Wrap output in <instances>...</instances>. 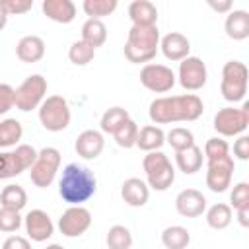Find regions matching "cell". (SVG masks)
<instances>
[{
	"label": "cell",
	"mask_w": 249,
	"mask_h": 249,
	"mask_svg": "<svg viewBox=\"0 0 249 249\" xmlns=\"http://www.w3.org/2000/svg\"><path fill=\"white\" fill-rule=\"evenodd\" d=\"M204 111V103L196 93L183 95H165L150 103L148 115L154 124H171V123H189L196 121Z\"/></svg>",
	"instance_id": "obj_1"
},
{
	"label": "cell",
	"mask_w": 249,
	"mask_h": 249,
	"mask_svg": "<svg viewBox=\"0 0 249 249\" xmlns=\"http://www.w3.org/2000/svg\"><path fill=\"white\" fill-rule=\"evenodd\" d=\"M97 193L93 171L80 163H68L58 179V195L70 206H82Z\"/></svg>",
	"instance_id": "obj_2"
},
{
	"label": "cell",
	"mask_w": 249,
	"mask_h": 249,
	"mask_svg": "<svg viewBox=\"0 0 249 249\" xmlns=\"http://www.w3.org/2000/svg\"><path fill=\"white\" fill-rule=\"evenodd\" d=\"M160 49L158 25H132L124 43V56L132 64H148Z\"/></svg>",
	"instance_id": "obj_3"
},
{
	"label": "cell",
	"mask_w": 249,
	"mask_h": 249,
	"mask_svg": "<svg viewBox=\"0 0 249 249\" xmlns=\"http://www.w3.org/2000/svg\"><path fill=\"white\" fill-rule=\"evenodd\" d=\"M142 169L146 173V185L154 191H167L175 181V167L161 150L148 152L142 160Z\"/></svg>",
	"instance_id": "obj_4"
},
{
	"label": "cell",
	"mask_w": 249,
	"mask_h": 249,
	"mask_svg": "<svg viewBox=\"0 0 249 249\" xmlns=\"http://www.w3.org/2000/svg\"><path fill=\"white\" fill-rule=\"evenodd\" d=\"M247 82H249V70L241 60H228L222 66L220 91L226 101L230 103L243 101L247 93Z\"/></svg>",
	"instance_id": "obj_5"
},
{
	"label": "cell",
	"mask_w": 249,
	"mask_h": 249,
	"mask_svg": "<svg viewBox=\"0 0 249 249\" xmlns=\"http://www.w3.org/2000/svg\"><path fill=\"white\" fill-rule=\"evenodd\" d=\"M72 121L70 105L62 95H49L39 105V123L49 132H62Z\"/></svg>",
	"instance_id": "obj_6"
},
{
	"label": "cell",
	"mask_w": 249,
	"mask_h": 249,
	"mask_svg": "<svg viewBox=\"0 0 249 249\" xmlns=\"http://www.w3.org/2000/svg\"><path fill=\"white\" fill-rule=\"evenodd\" d=\"M58 169H60V152L54 146H45L37 152V160L29 167V179L35 187L47 189L56 179Z\"/></svg>",
	"instance_id": "obj_7"
},
{
	"label": "cell",
	"mask_w": 249,
	"mask_h": 249,
	"mask_svg": "<svg viewBox=\"0 0 249 249\" xmlns=\"http://www.w3.org/2000/svg\"><path fill=\"white\" fill-rule=\"evenodd\" d=\"M249 126V103L241 107H222L214 115V130L220 136H241Z\"/></svg>",
	"instance_id": "obj_8"
},
{
	"label": "cell",
	"mask_w": 249,
	"mask_h": 249,
	"mask_svg": "<svg viewBox=\"0 0 249 249\" xmlns=\"http://www.w3.org/2000/svg\"><path fill=\"white\" fill-rule=\"evenodd\" d=\"M47 78L41 74L27 76L18 88H16V107L23 113H29L33 109H39V105L47 97Z\"/></svg>",
	"instance_id": "obj_9"
},
{
	"label": "cell",
	"mask_w": 249,
	"mask_h": 249,
	"mask_svg": "<svg viewBox=\"0 0 249 249\" xmlns=\"http://www.w3.org/2000/svg\"><path fill=\"white\" fill-rule=\"evenodd\" d=\"M233 171L235 161L230 154L216 160H206V187L212 193H226L231 187Z\"/></svg>",
	"instance_id": "obj_10"
},
{
	"label": "cell",
	"mask_w": 249,
	"mask_h": 249,
	"mask_svg": "<svg viewBox=\"0 0 249 249\" xmlns=\"http://www.w3.org/2000/svg\"><path fill=\"white\" fill-rule=\"evenodd\" d=\"M177 78L175 72L165 66V64H158V62H148L142 66L140 70V84L154 91V93H165L175 86Z\"/></svg>",
	"instance_id": "obj_11"
},
{
	"label": "cell",
	"mask_w": 249,
	"mask_h": 249,
	"mask_svg": "<svg viewBox=\"0 0 249 249\" xmlns=\"http://www.w3.org/2000/svg\"><path fill=\"white\" fill-rule=\"evenodd\" d=\"M179 78V84L181 88H185L187 91H198L206 86V80H208V70H206V64L202 58L198 56H187L179 62V70H177V76Z\"/></svg>",
	"instance_id": "obj_12"
},
{
	"label": "cell",
	"mask_w": 249,
	"mask_h": 249,
	"mask_svg": "<svg viewBox=\"0 0 249 249\" xmlns=\"http://www.w3.org/2000/svg\"><path fill=\"white\" fill-rule=\"evenodd\" d=\"M91 226V212L86 206H68L58 218V230L64 237H80Z\"/></svg>",
	"instance_id": "obj_13"
},
{
	"label": "cell",
	"mask_w": 249,
	"mask_h": 249,
	"mask_svg": "<svg viewBox=\"0 0 249 249\" xmlns=\"http://www.w3.org/2000/svg\"><path fill=\"white\" fill-rule=\"evenodd\" d=\"M23 226H25V233L29 235V239L37 241V243L51 239V235L54 233V224H53L51 216L41 208L29 210L23 218Z\"/></svg>",
	"instance_id": "obj_14"
},
{
	"label": "cell",
	"mask_w": 249,
	"mask_h": 249,
	"mask_svg": "<svg viewBox=\"0 0 249 249\" xmlns=\"http://www.w3.org/2000/svg\"><path fill=\"white\" fill-rule=\"evenodd\" d=\"M175 210L185 218H198L206 210V196L198 189H183L175 196Z\"/></svg>",
	"instance_id": "obj_15"
},
{
	"label": "cell",
	"mask_w": 249,
	"mask_h": 249,
	"mask_svg": "<svg viewBox=\"0 0 249 249\" xmlns=\"http://www.w3.org/2000/svg\"><path fill=\"white\" fill-rule=\"evenodd\" d=\"M160 49L167 60L181 62L191 53V41L187 35H183L179 31H169L167 35L160 37Z\"/></svg>",
	"instance_id": "obj_16"
},
{
	"label": "cell",
	"mask_w": 249,
	"mask_h": 249,
	"mask_svg": "<svg viewBox=\"0 0 249 249\" xmlns=\"http://www.w3.org/2000/svg\"><path fill=\"white\" fill-rule=\"evenodd\" d=\"M105 148V138H103V132L101 130H95V128H88V130H82L74 142V150L80 158L84 160H95L99 158V154L103 152Z\"/></svg>",
	"instance_id": "obj_17"
},
{
	"label": "cell",
	"mask_w": 249,
	"mask_h": 249,
	"mask_svg": "<svg viewBox=\"0 0 249 249\" xmlns=\"http://www.w3.org/2000/svg\"><path fill=\"white\" fill-rule=\"evenodd\" d=\"M121 196H123V200H124L128 206L140 208V206H144V204L148 202V198H150V187H148L146 181L140 179V177H128V179H124L123 185H121Z\"/></svg>",
	"instance_id": "obj_18"
},
{
	"label": "cell",
	"mask_w": 249,
	"mask_h": 249,
	"mask_svg": "<svg viewBox=\"0 0 249 249\" xmlns=\"http://www.w3.org/2000/svg\"><path fill=\"white\" fill-rule=\"evenodd\" d=\"M16 56L25 62V64H33L39 62L45 56V41L39 35H25L18 41L16 45Z\"/></svg>",
	"instance_id": "obj_19"
},
{
	"label": "cell",
	"mask_w": 249,
	"mask_h": 249,
	"mask_svg": "<svg viewBox=\"0 0 249 249\" xmlns=\"http://www.w3.org/2000/svg\"><path fill=\"white\" fill-rule=\"evenodd\" d=\"M43 14L56 23H70L76 18V4L72 0H43Z\"/></svg>",
	"instance_id": "obj_20"
},
{
	"label": "cell",
	"mask_w": 249,
	"mask_h": 249,
	"mask_svg": "<svg viewBox=\"0 0 249 249\" xmlns=\"http://www.w3.org/2000/svg\"><path fill=\"white\" fill-rule=\"evenodd\" d=\"M224 31L233 41H245L249 37V14L245 10H231L226 16Z\"/></svg>",
	"instance_id": "obj_21"
},
{
	"label": "cell",
	"mask_w": 249,
	"mask_h": 249,
	"mask_svg": "<svg viewBox=\"0 0 249 249\" xmlns=\"http://www.w3.org/2000/svg\"><path fill=\"white\" fill-rule=\"evenodd\" d=\"M132 25H158V8L150 0H134L128 4Z\"/></svg>",
	"instance_id": "obj_22"
},
{
	"label": "cell",
	"mask_w": 249,
	"mask_h": 249,
	"mask_svg": "<svg viewBox=\"0 0 249 249\" xmlns=\"http://www.w3.org/2000/svg\"><path fill=\"white\" fill-rule=\"evenodd\" d=\"M165 144V132L161 130V126L158 124H146L138 130V138H136V146L142 152H158L161 150V146Z\"/></svg>",
	"instance_id": "obj_23"
},
{
	"label": "cell",
	"mask_w": 249,
	"mask_h": 249,
	"mask_svg": "<svg viewBox=\"0 0 249 249\" xmlns=\"http://www.w3.org/2000/svg\"><path fill=\"white\" fill-rule=\"evenodd\" d=\"M202 161H204V154L196 144L183 150V152H175V165L185 175H193V173L200 171Z\"/></svg>",
	"instance_id": "obj_24"
},
{
	"label": "cell",
	"mask_w": 249,
	"mask_h": 249,
	"mask_svg": "<svg viewBox=\"0 0 249 249\" xmlns=\"http://www.w3.org/2000/svg\"><path fill=\"white\" fill-rule=\"evenodd\" d=\"M82 41L91 49L101 47L107 41V25L101 19H86L82 25Z\"/></svg>",
	"instance_id": "obj_25"
},
{
	"label": "cell",
	"mask_w": 249,
	"mask_h": 249,
	"mask_svg": "<svg viewBox=\"0 0 249 249\" xmlns=\"http://www.w3.org/2000/svg\"><path fill=\"white\" fill-rule=\"evenodd\" d=\"M25 204H27V193L21 185L10 183L0 191V206L21 212L25 208Z\"/></svg>",
	"instance_id": "obj_26"
},
{
	"label": "cell",
	"mask_w": 249,
	"mask_h": 249,
	"mask_svg": "<svg viewBox=\"0 0 249 249\" xmlns=\"http://www.w3.org/2000/svg\"><path fill=\"white\" fill-rule=\"evenodd\" d=\"M204 212H206V224L212 230H226L233 220V210L226 202H216Z\"/></svg>",
	"instance_id": "obj_27"
},
{
	"label": "cell",
	"mask_w": 249,
	"mask_h": 249,
	"mask_svg": "<svg viewBox=\"0 0 249 249\" xmlns=\"http://www.w3.org/2000/svg\"><path fill=\"white\" fill-rule=\"evenodd\" d=\"M191 243V231L185 226H167L161 231V245L165 249H187Z\"/></svg>",
	"instance_id": "obj_28"
},
{
	"label": "cell",
	"mask_w": 249,
	"mask_h": 249,
	"mask_svg": "<svg viewBox=\"0 0 249 249\" xmlns=\"http://www.w3.org/2000/svg\"><path fill=\"white\" fill-rule=\"evenodd\" d=\"M23 136V126L18 119H4L0 121V150L18 146Z\"/></svg>",
	"instance_id": "obj_29"
},
{
	"label": "cell",
	"mask_w": 249,
	"mask_h": 249,
	"mask_svg": "<svg viewBox=\"0 0 249 249\" xmlns=\"http://www.w3.org/2000/svg\"><path fill=\"white\" fill-rule=\"evenodd\" d=\"M126 119H130V115H128V111H126L124 107H119V105L109 107V109L101 115V121H99L101 132H105V134H113V132H115Z\"/></svg>",
	"instance_id": "obj_30"
},
{
	"label": "cell",
	"mask_w": 249,
	"mask_h": 249,
	"mask_svg": "<svg viewBox=\"0 0 249 249\" xmlns=\"http://www.w3.org/2000/svg\"><path fill=\"white\" fill-rule=\"evenodd\" d=\"M138 124L132 121V119H126L111 136L115 138V144L119 146V148H124V150H128V148H134L136 146V138H138Z\"/></svg>",
	"instance_id": "obj_31"
},
{
	"label": "cell",
	"mask_w": 249,
	"mask_h": 249,
	"mask_svg": "<svg viewBox=\"0 0 249 249\" xmlns=\"http://www.w3.org/2000/svg\"><path fill=\"white\" fill-rule=\"evenodd\" d=\"M23 171H27V169L16 152H2L0 150V181L12 179Z\"/></svg>",
	"instance_id": "obj_32"
},
{
	"label": "cell",
	"mask_w": 249,
	"mask_h": 249,
	"mask_svg": "<svg viewBox=\"0 0 249 249\" xmlns=\"http://www.w3.org/2000/svg\"><path fill=\"white\" fill-rule=\"evenodd\" d=\"M105 243H107L109 249H130L132 247V233L126 226L115 224V226L109 228Z\"/></svg>",
	"instance_id": "obj_33"
},
{
	"label": "cell",
	"mask_w": 249,
	"mask_h": 249,
	"mask_svg": "<svg viewBox=\"0 0 249 249\" xmlns=\"http://www.w3.org/2000/svg\"><path fill=\"white\" fill-rule=\"evenodd\" d=\"M119 2L117 0H84L82 8L89 19H101L105 16H111L117 10Z\"/></svg>",
	"instance_id": "obj_34"
},
{
	"label": "cell",
	"mask_w": 249,
	"mask_h": 249,
	"mask_svg": "<svg viewBox=\"0 0 249 249\" xmlns=\"http://www.w3.org/2000/svg\"><path fill=\"white\" fill-rule=\"evenodd\" d=\"M165 142L175 150V152H183L191 146H195V134L185 128V126H175L165 134Z\"/></svg>",
	"instance_id": "obj_35"
},
{
	"label": "cell",
	"mask_w": 249,
	"mask_h": 249,
	"mask_svg": "<svg viewBox=\"0 0 249 249\" xmlns=\"http://www.w3.org/2000/svg\"><path fill=\"white\" fill-rule=\"evenodd\" d=\"M95 56V49H91L89 45H86L82 39L80 41H74L68 49V60L76 66H86L93 60Z\"/></svg>",
	"instance_id": "obj_36"
},
{
	"label": "cell",
	"mask_w": 249,
	"mask_h": 249,
	"mask_svg": "<svg viewBox=\"0 0 249 249\" xmlns=\"http://www.w3.org/2000/svg\"><path fill=\"white\" fill-rule=\"evenodd\" d=\"M21 224H23V218L18 210H10V208L0 206V231L14 233L21 228Z\"/></svg>",
	"instance_id": "obj_37"
},
{
	"label": "cell",
	"mask_w": 249,
	"mask_h": 249,
	"mask_svg": "<svg viewBox=\"0 0 249 249\" xmlns=\"http://www.w3.org/2000/svg\"><path fill=\"white\" fill-rule=\"evenodd\" d=\"M230 206L231 210H241V208H249V183L247 181H239L233 185L231 193H230Z\"/></svg>",
	"instance_id": "obj_38"
},
{
	"label": "cell",
	"mask_w": 249,
	"mask_h": 249,
	"mask_svg": "<svg viewBox=\"0 0 249 249\" xmlns=\"http://www.w3.org/2000/svg\"><path fill=\"white\" fill-rule=\"evenodd\" d=\"M202 154H204V160H216V158L228 156L230 154V144L220 136L208 138L206 144H204V152Z\"/></svg>",
	"instance_id": "obj_39"
},
{
	"label": "cell",
	"mask_w": 249,
	"mask_h": 249,
	"mask_svg": "<svg viewBox=\"0 0 249 249\" xmlns=\"http://www.w3.org/2000/svg\"><path fill=\"white\" fill-rule=\"evenodd\" d=\"M0 8L6 16H21L33 8V0H0Z\"/></svg>",
	"instance_id": "obj_40"
},
{
	"label": "cell",
	"mask_w": 249,
	"mask_h": 249,
	"mask_svg": "<svg viewBox=\"0 0 249 249\" xmlns=\"http://www.w3.org/2000/svg\"><path fill=\"white\" fill-rule=\"evenodd\" d=\"M16 107V89L10 84H0V115H6Z\"/></svg>",
	"instance_id": "obj_41"
},
{
	"label": "cell",
	"mask_w": 249,
	"mask_h": 249,
	"mask_svg": "<svg viewBox=\"0 0 249 249\" xmlns=\"http://www.w3.org/2000/svg\"><path fill=\"white\" fill-rule=\"evenodd\" d=\"M14 152L19 156L21 163L25 165V169H29V167L35 163V160H37V150H35L31 144H18Z\"/></svg>",
	"instance_id": "obj_42"
},
{
	"label": "cell",
	"mask_w": 249,
	"mask_h": 249,
	"mask_svg": "<svg viewBox=\"0 0 249 249\" xmlns=\"http://www.w3.org/2000/svg\"><path fill=\"white\" fill-rule=\"evenodd\" d=\"M233 156L237 160H241V161L249 160V136L247 134L237 136V140L233 142Z\"/></svg>",
	"instance_id": "obj_43"
},
{
	"label": "cell",
	"mask_w": 249,
	"mask_h": 249,
	"mask_svg": "<svg viewBox=\"0 0 249 249\" xmlns=\"http://www.w3.org/2000/svg\"><path fill=\"white\" fill-rule=\"evenodd\" d=\"M2 249H33V247H31V241L23 235H10L2 243Z\"/></svg>",
	"instance_id": "obj_44"
},
{
	"label": "cell",
	"mask_w": 249,
	"mask_h": 249,
	"mask_svg": "<svg viewBox=\"0 0 249 249\" xmlns=\"http://www.w3.org/2000/svg\"><path fill=\"white\" fill-rule=\"evenodd\" d=\"M208 6L218 12V14H230L231 12V0H222V2H216V0H208Z\"/></svg>",
	"instance_id": "obj_45"
},
{
	"label": "cell",
	"mask_w": 249,
	"mask_h": 249,
	"mask_svg": "<svg viewBox=\"0 0 249 249\" xmlns=\"http://www.w3.org/2000/svg\"><path fill=\"white\" fill-rule=\"evenodd\" d=\"M235 216H237V222H239L243 228H249V208L235 210Z\"/></svg>",
	"instance_id": "obj_46"
},
{
	"label": "cell",
	"mask_w": 249,
	"mask_h": 249,
	"mask_svg": "<svg viewBox=\"0 0 249 249\" xmlns=\"http://www.w3.org/2000/svg\"><path fill=\"white\" fill-rule=\"evenodd\" d=\"M6 23H8V16H6V14H4V10L0 8V31L6 27Z\"/></svg>",
	"instance_id": "obj_47"
},
{
	"label": "cell",
	"mask_w": 249,
	"mask_h": 249,
	"mask_svg": "<svg viewBox=\"0 0 249 249\" xmlns=\"http://www.w3.org/2000/svg\"><path fill=\"white\" fill-rule=\"evenodd\" d=\"M47 249H64V247L58 245V243H51V245H47Z\"/></svg>",
	"instance_id": "obj_48"
}]
</instances>
